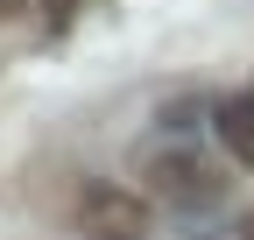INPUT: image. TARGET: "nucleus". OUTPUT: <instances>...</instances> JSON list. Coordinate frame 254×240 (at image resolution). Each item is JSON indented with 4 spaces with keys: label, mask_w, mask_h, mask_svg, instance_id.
<instances>
[{
    "label": "nucleus",
    "mask_w": 254,
    "mask_h": 240,
    "mask_svg": "<svg viewBox=\"0 0 254 240\" xmlns=\"http://www.w3.org/2000/svg\"><path fill=\"white\" fill-rule=\"evenodd\" d=\"M71 14H78V0H43V21L50 28H71Z\"/></svg>",
    "instance_id": "obj_4"
},
{
    "label": "nucleus",
    "mask_w": 254,
    "mask_h": 240,
    "mask_svg": "<svg viewBox=\"0 0 254 240\" xmlns=\"http://www.w3.org/2000/svg\"><path fill=\"white\" fill-rule=\"evenodd\" d=\"M212 127H219V141H226V156H233L240 170H254V92L219 99V106H212Z\"/></svg>",
    "instance_id": "obj_3"
},
{
    "label": "nucleus",
    "mask_w": 254,
    "mask_h": 240,
    "mask_svg": "<svg viewBox=\"0 0 254 240\" xmlns=\"http://www.w3.org/2000/svg\"><path fill=\"white\" fill-rule=\"evenodd\" d=\"M78 219H85V233H141V198L92 184V191H85V205H78Z\"/></svg>",
    "instance_id": "obj_2"
},
{
    "label": "nucleus",
    "mask_w": 254,
    "mask_h": 240,
    "mask_svg": "<svg viewBox=\"0 0 254 240\" xmlns=\"http://www.w3.org/2000/svg\"><path fill=\"white\" fill-rule=\"evenodd\" d=\"M85 240H148V233H85Z\"/></svg>",
    "instance_id": "obj_6"
},
{
    "label": "nucleus",
    "mask_w": 254,
    "mask_h": 240,
    "mask_svg": "<svg viewBox=\"0 0 254 240\" xmlns=\"http://www.w3.org/2000/svg\"><path fill=\"white\" fill-rule=\"evenodd\" d=\"M141 191L155 205H177V212H212V205H226V170L198 148H148L141 156Z\"/></svg>",
    "instance_id": "obj_1"
},
{
    "label": "nucleus",
    "mask_w": 254,
    "mask_h": 240,
    "mask_svg": "<svg viewBox=\"0 0 254 240\" xmlns=\"http://www.w3.org/2000/svg\"><path fill=\"white\" fill-rule=\"evenodd\" d=\"M190 113H198V99H170L163 106V127H190Z\"/></svg>",
    "instance_id": "obj_5"
},
{
    "label": "nucleus",
    "mask_w": 254,
    "mask_h": 240,
    "mask_svg": "<svg viewBox=\"0 0 254 240\" xmlns=\"http://www.w3.org/2000/svg\"><path fill=\"white\" fill-rule=\"evenodd\" d=\"M14 7H21V0H0V21H7V14H14Z\"/></svg>",
    "instance_id": "obj_7"
}]
</instances>
